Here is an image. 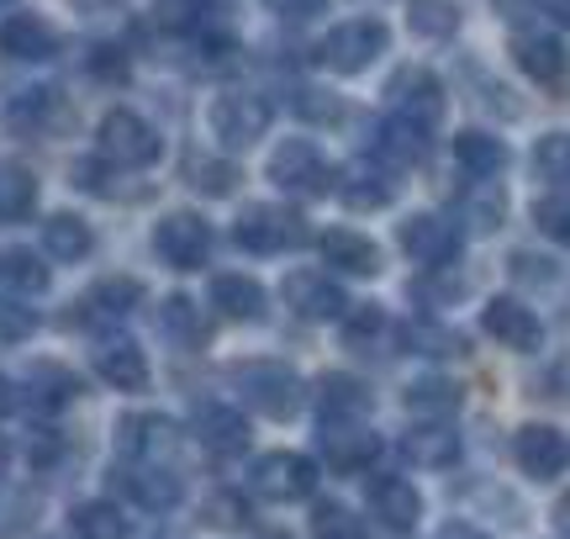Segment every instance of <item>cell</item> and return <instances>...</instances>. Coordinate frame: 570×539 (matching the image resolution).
Instances as JSON below:
<instances>
[{
    "label": "cell",
    "mask_w": 570,
    "mask_h": 539,
    "mask_svg": "<svg viewBox=\"0 0 570 539\" xmlns=\"http://www.w3.org/2000/svg\"><path fill=\"white\" fill-rule=\"evenodd\" d=\"M21 392H27L32 408L59 413V408H69V402L80 396V375L69 371V365H59V360H32L27 375H21Z\"/></svg>",
    "instance_id": "23"
},
{
    "label": "cell",
    "mask_w": 570,
    "mask_h": 539,
    "mask_svg": "<svg viewBox=\"0 0 570 539\" xmlns=\"http://www.w3.org/2000/svg\"><path fill=\"white\" fill-rule=\"evenodd\" d=\"M544 6H550V17H554V21L570 17V11H566V0H544Z\"/></svg>",
    "instance_id": "57"
},
{
    "label": "cell",
    "mask_w": 570,
    "mask_h": 539,
    "mask_svg": "<svg viewBox=\"0 0 570 539\" xmlns=\"http://www.w3.org/2000/svg\"><path fill=\"white\" fill-rule=\"evenodd\" d=\"M533 228L544 233V238H566L570 233V202H566V186H554L544 202H533Z\"/></svg>",
    "instance_id": "49"
},
{
    "label": "cell",
    "mask_w": 570,
    "mask_h": 539,
    "mask_svg": "<svg viewBox=\"0 0 570 539\" xmlns=\"http://www.w3.org/2000/svg\"><path fill=\"white\" fill-rule=\"evenodd\" d=\"M32 333H38V312L27 307V296L0 291V344H27Z\"/></svg>",
    "instance_id": "46"
},
{
    "label": "cell",
    "mask_w": 570,
    "mask_h": 539,
    "mask_svg": "<svg viewBox=\"0 0 570 539\" xmlns=\"http://www.w3.org/2000/svg\"><path fill=\"white\" fill-rule=\"evenodd\" d=\"M122 450L127 460H138V465H164V471H180V455H185V434L180 423H169V418H127L122 423Z\"/></svg>",
    "instance_id": "13"
},
{
    "label": "cell",
    "mask_w": 570,
    "mask_h": 539,
    "mask_svg": "<svg viewBox=\"0 0 570 539\" xmlns=\"http://www.w3.org/2000/svg\"><path fill=\"white\" fill-rule=\"evenodd\" d=\"M117 481H122V492L138 508H154V513H164V508H175L180 502V471H164V465H138V460H127L122 471H117Z\"/></svg>",
    "instance_id": "26"
},
{
    "label": "cell",
    "mask_w": 570,
    "mask_h": 539,
    "mask_svg": "<svg viewBox=\"0 0 570 539\" xmlns=\"http://www.w3.org/2000/svg\"><path fill=\"white\" fill-rule=\"evenodd\" d=\"M212 307L223 312L227 323H259L269 307L265 286L254 281V275H238V270H227V275H212Z\"/></svg>",
    "instance_id": "25"
},
{
    "label": "cell",
    "mask_w": 570,
    "mask_h": 539,
    "mask_svg": "<svg viewBox=\"0 0 570 539\" xmlns=\"http://www.w3.org/2000/svg\"><path fill=\"white\" fill-rule=\"evenodd\" d=\"M69 175H75V186L90 190V196H111V165H106L101 154H96V159H75Z\"/></svg>",
    "instance_id": "51"
},
{
    "label": "cell",
    "mask_w": 570,
    "mask_h": 539,
    "mask_svg": "<svg viewBox=\"0 0 570 539\" xmlns=\"http://www.w3.org/2000/svg\"><path fill=\"white\" fill-rule=\"evenodd\" d=\"M202 519L212 535H244L248 523H254V513H248V498H238L233 487H223V492H212V498L202 502Z\"/></svg>",
    "instance_id": "41"
},
{
    "label": "cell",
    "mask_w": 570,
    "mask_h": 539,
    "mask_svg": "<svg viewBox=\"0 0 570 539\" xmlns=\"http://www.w3.org/2000/svg\"><path fill=\"white\" fill-rule=\"evenodd\" d=\"M296 111L312 117V122H338V117H344L338 96H327V90H302V96H296Z\"/></svg>",
    "instance_id": "53"
},
{
    "label": "cell",
    "mask_w": 570,
    "mask_h": 539,
    "mask_svg": "<svg viewBox=\"0 0 570 539\" xmlns=\"http://www.w3.org/2000/svg\"><path fill=\"white\" fill-rule=\"evenodd\" d=\"M69 529L75 539H127V519L117 502H80L69 513Z\"/></svg>",
    "instance_id": "40"
},
{
    "label": "cell",
    "mask_w": 570,
    "mask_h": 539,
    "mask_svg": "<svg viewBox=\"0 0 570 539\" xmlns=\"http://www.w3.org/2000/svg\"><path fill=\"white\" fill-rule=\"evenodd\" d=\"M190 434L202 439L212 455H244L248 450V418L233 402H202L190 413Z\"/></svg>",
    "instance_id": "19"
},
{
    "label": "cell",
    "mask_w": 570,
    "mask_h": 539,
    "mask_svg": "<svg viewBox=\"0 0 570 539\" xmlns=\"http://www.w3.org/2000/svg\"><path fill=\"white\" fill-rule=\"evenodd\" d=\"M281 302L302 323H338L348 312V296L344 286L333 281V275H323V270H291L281 281Z\"/></svg>",
    "instance_id": "12"
},
{
    "label": "cell",
    "mask_w": 570,
    "mask_h": 539,
    "mask_svg": "<svg viewBox=\"0 0 570 539\" xmlns=\"http://www.w3.org/2000/svg\"><path fill=\"white\" fill-rule=\"evenodd\" d=\"M6 122H11V133L17 138H63L69 127H75V106H69V96H59L53 85H32V90H21L17 101H11V111H6Z\"/></svg>",
    "instance_id": "9"
},
{
    "label": "cell",
    "mask_w": 570,
    "mask_h": 539,
    "mask_svg": "<svg viewBox=\"0 0 570 539\" xmlns=\"http://www.w3.org/2000/svg\"><path fill=\"white\" fill-rule=\"evenodd\" d=\"M38 207V175L17 159H0V223H21Z\"/></svg>",
    "instance_id": "36"
},
{
    "label": "cell",
    "mask_w": 570,
    "mask_h": 539,
    "mask_svg": "<svg viewBox=\"0 0 570 539\" xmlns=\"http://www.w3.org/2000/svg\"><path fill=\"white\" fill-rule=\"evenodd\" d=\"M85 63H90V75L106 85H127V59H122V48H90L85 53Z\"/></svg>",
    "instance_id": "52"
},
{
    "label": "cell",
    "mask_w": 570,
    "mask_h": 539,
    "mask_svg": "<svg viewBox=\"0 0 570 539\" xmlns=\"http://www.w3.org/2000/svg\"><path fill=\"white\" fill-rule=\"evenodd\" d=\"M233 238L244 244L248 254H285V249H302L312 228L296 207H281V202H248L233 223Z\"/></svg>",
    "instance_id": "2"
},
{
    "label": "cell",
    "mask_w": 570,
    "mask_h": 539,
    "mask_svg": "<svg viewBox=\"0 0 570 539\" xmlns=\"http://www.w3.org/2000/svg\"><path fill=\"white\" fill-rule=\"evenodd\" d=\"M154 254L169 270H202L212 254V223L202 212H164L154 228Z\"/></svg>",
    "instance_id": "11"
},
{
    "label": "cell",
    "mask_w": 570,
    "mask_h": 539,
    "mask_svg": "<svg viewBox=\"0 0 570 539\" xmlns=\"http://www.w3.org/2000/svg\"><path fill=\"white\" fill-rule=\"evenodd\" d=\"M90 249H96V233H90L85 217H75V212H53V217L42 223V254H48V259L80 265Z\"/></svg>",
    "instance_id": "32"
},
{
    "label": "cell",
    "mask_w": 570,
    "mask_h": 539,
    "mask_svg": "<svg viewBox=\"0 0 570 539\" xmlns=\"http://www.w3.org/2000/svg\"><path fill=\"white\" fill-rule=\"evenodd\" d=\"M42 539H69V535H42Z\"/></svg>",
    "instance_id": "60"
},
{
    "label": "cell",
    "mask_w": 570,
    "mask_h": 539,
    "mask_svg": "<svg viewBox=\"0 0 570 539\" xmlns=\"http://www.w3.org/2000/svg\"><path fill=\"white\" fill-rule=\"evenodd\" d=\"M0 48L21 63H42L59 53L63 38H59V27L48 17H38V11H11V17L0 21Z\"/></svg>",
    "instance_id": "17"
},
{
    "label": "cell",
    "mask_w": 570,
    "mask_h": 539,
    "mask_svg": "<svg viewBox=\"0 0 570 539\" xmlns=\"http://www.w3.org/2000/svg\"><path fill=\"white\" fill-rule=\"evenodd\" d=\"M48 265H42V254L32 249H0V286L11 291V296H42L48 291Z\"/></svg>",
    "instance_id": "38"
},
{
    "label": "cell",
    "mask_w": 570,
    "mask_h": 539,
    "mask_svg": "<svg viewBox=\"0 0 570 539\" xmlns=\"http://www.w3.org/2000/svg\"><path fill=\"white\" fill-rule=\"evenodd\" d=\"M38 519V492L27 487H0V539H17Z\"/></svg>",
    "instance_id": "44"
},
{
    "label": "cell",
    "mask_w": 570,
    "mask_h": 539,
    "mask_svg": "<svg viewBox=\"0 0 570 539\" xmlns=\"http://www.w3.org/2000/svg\"><path fill=\"white\" fill-rule=\"evenodd\" d=\"M386 106H391V117H402V122L433 133V127L444 122V85L433 80L428 69L407 63V69H396L386 80Z\"/></svg>",
    "instance_id": "6"
},
{
    "label": "cell",
    "mask_w": 570,
    "mask_h": 539,
    "mask_svg": "<svg viewBox=\"0 0 570 539\" xmlns=\"http://www.w3.org/2000/svg\"><path fill=\"white\" fill-rule=\"evenodd\" d=\"M402 408L417 418H454L460 413V386L449 375H423V381H412L402 392Z\"/></svg>",
    "instance_id": "37"
},
{
    "label": "cell",
    "mask_w": 570,
    "mask_h": 539,
    "mask_svg": "<svg viewBox=\"0 0 570 539\" xmlns=\"http://www.w3.org/2000/svg\"><path fill=\"white\" fill-rule=\"evenodd\" d=\"M11 408H17V392H11V381L0 375V413H11Z\"/></svg>",
    "instance_id": "56"
},
{
    "label": "cell",
    "mask_w": 570,
    "mask_h": 539,
    "mask_svg": "<svg viewBox=\"0 0 570 539\" xmlns=\"http://www.w3.org/2000/svg\"><path fill=\"white\" fill-rule=\"evenodd\" d=\"M6 460H11V444H6V434H0V471H6Z\"/></svg>",
    "instance_id": "58"
},
{
    "label": "cell",
    "mask_w": 570,
    "mask_h": 539,
    "mask_svg": "<svg viewBox=\"0 0 570 539\" xmlns=\"http://www.w3.org/2000/svg\"><path fill=\"white\" fill-rule=\"evenodd\" d=\"M423 154H428V133L402 122V117H386V122L375 127V138H370V159H381V165L396 169V175L412 165H423Z\"/></svg>",
    "instance_id": "27"
},
{
    "label": "cell",
    "mask_w": 570,
    "mask_h": 539,
    "mask_svg": "<svg viewBox=\"0 0 570 539\" xmlns=\"http://www.w3.org/2000/svg\"><path fill=\"white\" fill-rule=\"evenodd\" d=\"M412 296L423 302V307H454L460 296H470V275H454V265H433L412 286Z\"/></svg>",
    "instance_id": "42"
},
{
    "label": "cell",
    "mask_w": 570,
    "mask_h": 539,
    "mask_svg": "<svg viewBox=\"0 0 570 539\" xmlns=\"http://www.w3.org/2000/svg\"><path fill=\"white\" fill-rule=\"evenodd\" d=\"M512 460H518V471L533 481H560L566 477V434L560 429H550V423H529V429H518V439H512Z\"/></svg>",
    "instance_id": "16"
},
{
    "label": "cell",
    "mask_w": 570,
    "mask_h": 539,
    "mask_svg": "<svg viewBox=\"0 0 570 539\" xmlns=\"http://www.w3.org/2000/svg\"><path fill=\"white\" fill-rule=\"evenodd\" d=\"M212 133L223 148H254L269 133V101L254 90H223L212 101Z\"/></svg>",
    "instance_id": "10"
},
{
    "label": "cell",
    "mask_w": 570,
    "mask_h": 539,
    "mask_svg": "<svg viewBox=\"0 0 570 539\" xmlns=\"http://www.w3.org/2000/svg\"><path fill=\"white\" fill-rule=\"evenodd\" d=\"M327 0H265V11H275V17L285 21H306V17H317Z\"/></svg>",
    "instance_id": "54"
},
{
    "label": "cell",
    "mask_w": 570,
    "mask_h": 539,
    "mask_svg": "<svg viewBox=\"0 0 570 539\" xmlns=\"http://www.w3.org/2000/svg\"><path fill=\"white\" fill-rule=\"evenodd\" d=\"M396 244H402V254H407L412 265H454L460 259V228L449 223V217H433V212H417V217H407L402 228H396Z\"/></svg>",
    "instance_id": "14"
},
{
    "label": "cell",
    "mask_w": 570,
    "mask_h": 539,
    "mask_svg": "<svg viewBox=\"0 0 570 539\" xmlns=\"http://www.w3.org/2000/svg\"><path fill=\"white\" fill-rule=\"evenodd\" d=\"M317 254H323L333 270H344V275H381V270H386L381 265V244L354 228H327L323 238H317Z\"/></svg>",
    "instance_id": "24"
},
{
    "label": "cell",
    "mask_w": 570,
    "mask_h": 539,
    "mask_svg": "<svg viewBox=\"0 0 570 539\" xmlns=\"http://www.w3.org/2000/svg\"><path fill=\"white\" fill-rule=\"evenodd\" d=\"M454 223H465V233H497L508 223V190L497 186V175H487V180L470 175V186L454 202Z\"/></svg>",
    "instance_id": "22"
},
{
    "label": "cell",
    "mask_w": 570,
    "mask_h": 539,
    "mask_svg": "<svg viewBox=\"0 0 570 539\" xmlns=\"http://www.w3.org/2000/svg\"><path fill=\"white\" fill-rule=\"evenodd\" d=\"M386 21H375V17H354V21H338L333 32L323 38V48H317V59L333 69V75H365L370 63L386 53Z\"/></svg>",
    "instance_id": "4"
},
{
    "label": "cell",
    "mask_w": 570,
    "mask_h": 539,
    "mask_svg": "<svg viewBox=\"0 0 570 539\" xmlns=\"http://www.w3.org/2000/svg\"><path fill=\"white\" fill-rule=\"evenodd\" d=\"M6 6H17V0H0V11H6Z\"/></svg>",
    "instance_id": "59"
},
{
    "label": "cell",
    "mask_w": 570,
    "mask_h": 539,
    "mask_svg": "<svg viewBox=\"0 0 570 539\" xmlns=\"http://www.w3.org/2000/svg\"><path fill=\"white\" fill-rule=\"evenodd\" d=\"M317 408H323V418H365L370 386L348 371H327L323 381H317Z\"/></svg>",
    "instance_id": "35"
},
{
    "label": "cell",
    "mask_w": 570,
    "mask_h": 539,
    "mask_svg": "<svg viewBox=\"0 0 570 539\" xmlns=\"http://www.w3.org/2000/svg\"><path fill=\"white\" fill-rule=\"evenodd\" d=\"M402 344H407L412 354H454L460 350V339L449 329H433V323H407V329H402Z\"/></svg>",
    "instance_id": "50"
},
{
    "label": "cell",
    "mask_w": 570,
    "mask_h": 539,
    "mask_svg": "<svg viewBox=\"0 0 570 539\" xmlns=\"http://www.w3.org/2000/svg\"><path fill=\"white\" fill-rule=\"evenodd\" d=\"M101 159L111 169H148L159 159V133L142 122L138 111L117 106L101 117Z\"/></svg>",
    "instance_id": "5"
},
{
    "label": "cell",
    "mask_w": 570,
    "mask_h": 539,
    "mask_svg": "<svg viewBox=\"0 0 570 539\" xmlns=\"http://www.w3.org/2000/svg\"><path fill=\"white\" fill-rule=\"evenodd\" d=\"M454 165L465 169V175H475V180L502 175L508 169V144L481 133V127H465V133H454Z\"/></svg>",
    "instance_id": "34"
},
{
    "label": "cell",
    "mask_w": 570,
    "mask_h": 539,
    "mask_svg": "<svg viewBox=\"0 0 570 539\" xmlns=\"http://www.w3.org/2000/svg\"><path fill=\"white\" fill-rule=\"evenodd\" d=\"M407 27L428 42H444L460 32V6L454 0H407Z\"/></svg>",
    "instance_id": "39"
},
{
    "label": "cell",
    "mask_w": 570,
    "mask_h": 539,
    "mask_svg": "<svg viewBox=\"0 0 570 539\" xmlns=\"http://www.w3.org/2000/svg\"><path fill=\"white\" fill-rule=\"evenodd\" d=\"M233 392H238V402H244L248 413L259 418H296L302 413V375L291 371V365H281V360H244V365H233Z\"/></svg>",
    "instance_id": "1"
},
{
    "label": "cell",
    "mask_w": 570,
    "mask_h": 539,
    "mask_svg": "<svg viewBox=\"0 0 570 539\" xmlns=\"http://www.w3.org/2000/svg\"><path fill=\"white\" fill-rule=\"evenodd\" d=\"M159 333L185 354H196V350L212 344V323H206V312L196 307L190 296H164L159 302Z\"/></svg>",
    "instance_id": "29"
},
{
    "label": "cell",
    "mask_w": 570,
    "mask_h": 539,
    "mask_svg": "<svg viewBox=\"0 0 570 539\" xmlns=\"http://www.w3.org/2000/svg\"><path fill=\"white\" fill-rule=\"evenodd\" d=\"M402 455H407V465H417V471H449L454 455H460V434L449 429V418H423L417 429H407Z\"/></svg>",
    "instance_id": "21"
},
{
    "label": "cell",
    "mask_w": 570,
    "mask_h": 539,
    "mask_svg": "<svg viewBox=\"0 0 570 539\" xmlns=\"http://www.w3.org/2000/svg\"><path fill=\"white\" fill-rule=\"evenodd\" d=\"M269 180L285 190V196H302V202H317L333 190L338 169L323 159V148L312 138H285L275 154H269Z\"/></svg>",
    "instance_id": "3"
},
{
    "label": "cell",
    "mask_w": 570,
    "mask_h": 539,
    "mask_svg": "<svg viewBox=\"0 0 570 539\" xmlns=\"http://www.w3.org/2000/svg\"><path fill=\"white\" fill-rule=\"evenodd\" d=\"M206 0H154V27L175 32V38H196L206 27Z\"/></svg>",
    "instance_id": "43"
},
{
    "label": "cell",
    "mask_w": 570,
    "mask_h": 539,
    "mask_svg": "<svg viewBox=\"0 0 570 539\" xmlns=\"http://www.w3.org/2000/svg\"><path fill=\"white\" fill-rule=\"evenodd\" d=\"M333 190H338V202L348 212H381L396 196V169H386L381 159H360V165H348L333 180Z\"/></svg>",
    "instance_id": "18"
},
{
    "label": "cell",
    "mask_w": 570,
    "mask_h": 539,
    "mask_svg": "<svg viewBox=\"0 0 570 539\" xmlns=\"http://www.w3.org/2000/svg\"><path fill=\"white\" fill-rule=\"evenodd\" d=\"M312 535L317 539H365V519L344 502H317L312 508Z\"/></svg>",
    "instance_id": "45"
},
{
    "label": "cell",
    "mask_w": 570,
    "mask_h": 539,
    "mask_svg": "<svg viewBox=\"0 0 570 539\" xmlns=\"http://www.w3.org/2000/svg\"><path fill=\"white\" fill-rule=\"evenodd\" d=\"M439 539H487V535H481V529H470V523H449Z\"/></svg>",
    "instance_id": "55"
},
{
    "label": "cell",
    "mask_w": 570,
    "mask_h": 539,
    "mask_svg": "<svg viewBox=\"0 0 570 539\" xmlns=\"http://www.w3.org/2000/svg\"><path fill=\"white\" fill-rule=\"evenodd\" d=\"M512 59H518V69L533 85H560V75H566V42L554 32H523V38H512Z\"/></svg>",
    "instance_id": "30"
},
{
    "label": "cell",
    "mask_w": 570,
    "mask_h": 539,
    "mask_svg": "<svg viewBox=\"0 0 570 539\" xmlns=\"http://www.w3.org/2000/svg\"><path fill=\"white\" fill-rule=\"evenodd\" d=\"M370 519H381L391 535H407L423 519V492L407 477H375L370 481Z\"/></svg>",
    "instance_id": "20"
},
{
    "label": "cell",
    "mask_w": 570,
    "mask_h": 539,
    "mask_svg": "<svg viewBox=\"0 0 570 539\" xmlns=\"http://www.w3.org/2000/svg\"><path fill=\"white\" fill-rule=\"evenodd\" d=\"M481 329H487L502 350H518V354H533L544 344L539 312H533L529 302H518V296H491L487 307H481Z\"/></svg>",
    "instance_id": "15"
},
{
    "label": "cell",
    "mask_w": 570,
    "mask_h": 539,
    "mask_svg": "<svg viewBox=\"0 0 570 539\" xmlns=\"http://www.w3.org/2000/svg\"><path fill=\"white\" fill-rule=\"evenodd\" d=\"M317 450H323L327 471L354 477V471H365L370 460L381 455V434L370 429L365 418H323V429H317Z\"/></svg>",
    "instance_id": "7"
},
{
    "label": "cell",
    "mask_w": 570,
    "mask_h": 539,
    "mask_svg": "<svg viewBox=\"0 0 570 539\" xmlns=\"http://www.w3.org/2000/svg\"><path fill=\"white\" fill-rule=\"evenodd\" d=\"M533 169H539L550 186H566V180H570V138H566V133L539 138V148H533Z\"/></svg>",
    "instance_id": "48"
},
{
    "label": "cell",
    "mask_w": 570,
    "mask_h": 539,
    "mask_svg": "<svg viewBox=\"0 0 570 539\" xmlns=\"http://www.w3.org/2000/svg\"><path fill=\"white\" fill-rule=\"evenodd\" d=\"M132 307H142L138 275H101V281L80 296V317H127Z\"/></svg>",
    "instance_id": "31"
},
{
    "label": "cell",
    "mask_w": 570,
    "mask_h": 539,
    "mask_svg": "<svg viewBox=\"0 0 570 539\" xmlns=\"http://www.w3.org/2000/svg\"><path fill=\"white\" fill-rule=\"evenodd\" d=\"M344 344L354 354H386L381 344H402V329L386 317V307H375V302H365V307L344 312Z\"/></svg>",
    "instance_id": "33"
},
{
    "label": "cell",
    "mask_w": 570,
    "mask_h": 539,
    "mask_svg": "<svg viewBox=\"0 0 570 539\" xmlns=\"http://www.w3.org/2000/svg\"><path fill=\"white\" fill-rule=\"evenodd\" d=\"M238 165H227V159H190V186L206 190V196H233L238 190Z\"/></svg>",
    "instance_id": "47"
},
{
    "label": "cell",
    "mask_w": 570,
    "mask_h": 539,
    "mask_svg": "<svg viewBox=\"0 0 570 539\" xmlns=\"http://www.w3.org/2000/svg\"><path fill=\"white\" fill-rule=\"evenodd\" d=\"M248 487L265 502H302L317 487V465L306 455H296V450H269V455H259L248 465Z\"/></svg>",
    "instance_id": "8"
},
{
    "label": "cell",
    "mask_w": 570,
    "mask_h": 539,
    "mask_svg": "<svg viewBox=\"0 0 570 539\" xmlns=\"http://www.w3.org/2000/svg\"><path fill=\"white\" fill-rule=\"evenodd\" d=\"M96 375L111 392H142L148 386V360L132 339H101L96 344Z\"/></svg>",
    "instance_id": "28"
}]
</instances>
